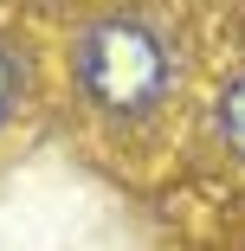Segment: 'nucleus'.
<instances>
[{"label":"nucleus","mask_w":245,"mask_h":251,"mask_svg":"<svg viewBox=\"0 0 245 251\" xmlns=\"http://www.w3.org/2000/svg\"><path fill=\"white\" fill-rule=\"evenodd\" d=\"M78 84L97 110L136 116L168 90V45L149 20L136 13H110L78 39Z\"/></svg>","instance_id":"obj_1"},{"label":"nucleus","mask_w":245,"mask_h":251,"mask_svg":"<svg viewBox=\"0 0 245 251\" xmlns=\"http://www.w3.org/2000/svg\"><path fill=\"white\" fill-rule=\"evenodd\" d=\"M219 142L245 161V77H232L226 97H219Z\"/></svg>","instance_id":"obj_2"},{"label":"nucleus","mask_w":245,"mask_h":251,"mask_svg":"<svg viewBox=\"0 0 245 251\" xmlns=\"http://www.w3.org/2000/svg\"><path fill=\"white\" fill-rule=\"evenodd\" d=\"M20 97H26V71H20V58L7 52V45H0V123L20 110Z\"/></svg>","instance_id":"obj_3"}]
</instances>
